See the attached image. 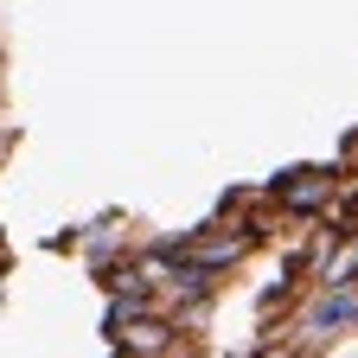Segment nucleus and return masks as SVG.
Returning a JSON list of instances; mask_svg holds the SVG:
<instances>
[{
  "instance_id": "7ed1b4c3",
  "label": "nucleus",
  "mask_w": 358,
  "mask_h": 358,
  "mask_svg": "<svg viewBox=\"0 0 358 358\" xmlns=\"http://www.w3.org/2000/svg\"><path fill=\"white\" fill-rule=\"evenodd\" d=\"M352 282H358V243H352Z\"/></svg>"
},
{
  "instance_id": "20e7f679",
  "label": "nucleus",
  "mask_w": 358,
  "mask_h": 358,
  "mask_svg": "<svg viewBox=\"0 0 358 358\" xmlns=\"http://www.w3.org/2000/svg\"><path fill=\"white\" fill-rule=\"evenodd\" d=\"M199 358H211V352H199Z\"/></svg>"
},
{
  "instance_id": "f03ea898",
  "label": "nucleus",
  "mask_w": 358,
  "mask_h": 358,
  "mask_svg": "<svg viewBox=\"0 0 358 358\" xmlns=\"http://www.w3.org/2000/svg\"><path fill=\"white\" fill-rule=\"evenodd\" d=\"M339 186H345L339 160H333V166H282V173L256 192V199H268L288 224H320V211L339 199Z\"/></svg>"
},
{
  "instance_id": "f257e3e1",
  "label": "nucleus",
  "mask_w": 358,
  "mask_h": 358,
  "mask_svg": "<svg viewBox=\"0 0 358 358\" xmlns=\"http://www.w3.org/2000/svg\"><path fill=\"white\" fill-rule=\"evenodd\" d=\"M339 333H358V282H313V294L294 313L288 345L313 352V345H333Z\"/></svg>"
}]
</instances>
